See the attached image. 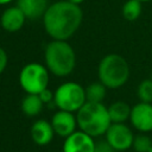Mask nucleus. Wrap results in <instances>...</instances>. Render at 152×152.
Segmentation results:
<instances>
[{"label":"nucleus","mask_w":152,"mask_h":152,"mask_svg":"<svg viewBox=\"0 0 152 152\" xmlns=\"http://www.w3.org/2000/svg\"><path fill=\"white\" fill-rule=\"evenodd\" d=\"M134 134L126 124H110L104 133V140L116 151L125 152L132 148Z\"/></svg>","instance_id":"0eeeda50"},{"label":"nucleus","mask_w":152,"mask_h":152,"mask_svg":"<svg viewBox=\"0 0 152 152\" xmlns=\"http://www.w3.org/2000/svg\"><path fill=\"white\" fill-rule=\"evenodd\" d=\"M131 125L139 133L152 132V103L138 102L131 109Z\"/></svg>","instance_id":"6e6552de"},{"label":"nucleus","mask_w":152,"mask_h":152,"mask_svg":"<svg viewBox=\"0 0 152 152\" xmlns=\"http://www.w3.org/2000/svg\"><path fill=\"white\" fill-rule=\"evenodd\" d=\"M141 4L139 0H127L122 6V15L128 21L137 20L141 14Z\"/></svg>","instance_id":"f3484780"},{"label":"nucleus","mask_w":152,"mask_h":152,"mask_svg":"<svg viewBox=\"0 0 152 152\" xmlns=\"http://www.w3.org/2000/svg\"><path fill=\"white\" fill-rule=\"evenodd\" d=\"M152 147V139L147 133H138L133 138L132 148L134 152H148Z\"/></svg>","instance_id":"a211bd4d"},{"label":"nucleus","mask_w":152,"mask_h":152,"mask_svg":"<svg viewBox=\"0 0 152 152\" xmlns=\"http://www.w3.org/2000/svg\"><path fill=\"white\" fill-rule=\"evenodd\" d=\"M76 119L80 131L93 138L104 135L112 124L108 114V107H106L102 102H86L76 112Z\"/></svg>","instance_id":"7ed1b4c3"},{"label":"nucleus","mask_w":152,"mask_h":152,"mask_svg":"<svg viewBox=\"0 0 152 152\" xmlns=\"http://www.w3.org/2000/svg\"><path fill=\"white\" fill-rule=\"evenodd\" d=\"M148 152H152V147H151V150H150V151H148Z\"/></svg>","instance_id":"a878e982"},{"label":"nucleus","mask_w":152,"mask_h":152,"mask_svg":"<svg viewBox=\"0 0 152 152\" xmlns=\"http://www.w3.org/2000/svg\"><path fill=\"white\" fill-rule=\"evenodd\" d=\"M30 134L32 141L38 146L49 145L52 141L53 137L56 135L51 126V122L44 119H38L32 124Z\"/></svg>","instance_id":"9b49d317"},{"label":"nucleus","mask_w":152,"mask_h":152,"mask_svg":"<svg viewBox=\"0 0 152 152\" xmlns=\"http://www.w3.org/2000/svg\"><path fill=\"white\" fill-rule=\"evenodd\" d=\"M38 95H39V97H40V100L43 101V103H44V104H49V103L53 102L55 93H52L49 88H45V89H44V90H42Z\"/></svg>","instance_id":"412c9836"},{"label":"nucleus","mask_w":152,"mask_h":152,"mask_svg":"<svg viewBox=\"0 0 152 152\" xmlns=\"http://www.w3.org/2000/svg\"><path fill=\"white\" fill-rule=\"evenodd\" d=\"M83 19V12L78 5L65 0L51 4L44 17L43 24L46 33L57 40H68L80 28Z\"/></svg>","instance_id":"f257e3e1"},{"label":"nucleus","mask_w":152,"mask_h":152,"mask_svg":"<svg viewBox=\"0 0 152 152\" xmlns=\"http://www.w3.org/2000/svg\"><path fill=\"white\" fill-rule=\"evenodd\" d=\"M44 59L48 70L57 77L68 76L76 65V53L68 40L52 39L45 46Z\"/></svg>","instance_id":"f03ea898"},{"label":"nucleus","mask_w":152,"mask_h":152,"mask_svg":"<svg viewBox=\"0 0 152 152\" xmlns=\"http://www.w3.org/2000/svg\"><path fill=\"white\" fill-rule=\"evenodd\" d=\"M94 152H116L106 140H100L95 142Z\"/></svg>","instance_id":"aec40b11"},{"label":"nucleus","mask_w":152,"mask_h":152,"mask_svg":"<svg viewBox=\"0 0 152 152\" xmlns=\"http://www.w3.org/2000/svg\"><path fill=\"white\" fill-rule=\"evenodd\" d=\"M131 109L128 103L125 101H115L108 107V114L110 118V121L113 124H125L127 120H129Z\"/></svg>","instance_id":"2eb2a0df"},{"label":"nucleus","mask_w":152,"mask_h":152,"mask_svg":"<svg viewBox=\"0 0 152 152\" xmlns=\"http://www.w3.org/2000/svg\"><path fill=\"white\" fill-rule=\"evenodd\" d=\"M95 142L93 137L78 129L64 138L62 152H94Z\"/></svg>","instance_id":"9d476101"},{"label":"nucleus","mask_w":152,"mask_h":152,"mask_svg":"<svg viewBox=\"0 0 152 152\" xmlns=\"http://www.w3.org/2000/svg\"><path fill=\"white\" fill-rule=\"evenodd\" d=\"M13 0H0V5H7L10 2H12Z\"/></svg>","instance_id":"b1692460"},{"label":"nucleus","mask_w":152,"mask_h":152,"mask_svg":"<svg viewBox=\"0 0 152 152\" xmlns=\"http://www.w3.org/2000/svg\"><path fill=\"white\" fill-rule=\"evenodd\" d=\"M43 107H44V103L40 100L38 94H26L23 97L20 103L21 112L30 118L39 115L43 110Z\"/></svg>","instance_id":"4468645a"},{"label":"nucleus","mask_w":152,"mask_h":152,"mask_svg":"<svg viewBox=\"0 0 152 152\" xmlns=\"http://www.w3.org/2000/svg\"><path fill=\"white\" fill-rule=\"evenodd\" d=\"M99 81L107 89H118L129 78V66L127 61L118 53H108L99 63Z\"/></svg>","instance_id":"20e7f679"},{"label":"nucleus","mask_w":152,"mask_h":152,"mask_svg":"<svg viewBox=\"0 0 152 152\" xmlns=\"http://www.w3.org/2000/svg\"><path fill=\"white\" fill-rule=\"evenodd\" d=\"M7 62H8V57L6 51L0 46V75L5 71L6 66H7Z\"/></svg>","instance_id":"4be33fe9"},{"label":"nucleus","mask_w":152,"mask_h":152,"mask_svg":"<svg viewBox=\"0 0 152 152\" xmlns=\"http://www.w3.org/2000/svg\"><path fill=\"white\" fill-rule=\"evenodd\" d=\"M26 20V17L21 10L15 5L6 8L0 17V25L7 32H18L21 30Z\"/></svg>","instance_id":"f8f14e48"},{"label":"nucleus","mask_w":152,"mask_h":152,"mask_svg":"<svg viewBox=\"0 0 152 152\" xmlns=\"http://www.w3.org/2000/svg\"><path fill=\"white\" fill-rule=\"evenodd\" d=\"M65 1H68V2H71V4H74V5H81L84 0H65Z\"/></svg>","instance_id":"5701e85b"},{"label":"nucleus","mask_w":152,"mask_h":152,"mask_svg":"<svg viewBox=\"0 0 152 152\" xmlns=\"http://www.w3.org/2000/svg\"><path fill=\"white\" fill-rule=\"evenodd\" d=\"M17 6L21 10L26 19L38 20L44 17L50 4L49 0H17Z\"/></svg>","instance_id":"ddd939ff"},{"label":"nucleus","mask_w":152,"mask_h":152,"mask_svg":"<svg viewBox=\"0 0 152 152\" xmlns=\"http://www.w3.org/2000/svg\"><path fill=\"white\" fill-rule=\"evenodd\" d=\"M48 68L40 63H28L24 65L19 74V84L26 94H39L49 86Z\"/></svg>","instance_id":"423d86ee"},{"label":"nucleus","mask_w":152,"mask_h":152,"mask_svg":"<svg viewBox=\"0 0 152 152\" xmlns=\"http://www.w3.org/2000/svg\"><path fill=\"white\" fill-rule=\"evenodd\" d=\"M53 102L56 108L76 113L86 102V90L77 82H64L55 91Z\"/></svg>","instance_id":"39448f33"},{"label":"nucleus","mask_w":152,"mask_h":152,"mask_svg":"<svg viewBox=\"0 0 152 152\" xmlns=\"http://www.w3.org/2000/svg\"><path fill=\"white\" fill-rule=\"evenodd\" d=\"M84 90H86V100H87V102L100 103L106 97L107 87L103 86L100 81H97V82L90 83L87 88H84Z\"/></svg>","instance_id":"dca6fc26"},{"label":"nucleus","mask_w":152,"mask_h":152,"mask_svg":"<svg viewBox=\"0 0 152 152\" xmlns=\"http://www.w3.org/2000/svg\"><path fill=\"white\" fill-rule=\"evenodd\" d=\"M50 122H51V126L53 128L55 134L61 137V138L69 137L75 131H77L76 128L78 127L76 115L71 112L61 110V109H58L52 115Z\"/></svg>","instance_id":"1a4fd4ad"},{"label":"nucleus","mask_w":152,"mask_h":152,"mask_svg":"<svg viewBox=\"0 0 152 152\" xmlns=\"http://www.w3.org/2000/svg\"><path fill=\"white\" fill-rule=\"evenodd\" d=\"M137 95L140 100V102H147L152 103V78L151 80H144L140 82L137 89Z\"/></svg>","instance_id":"6ab92c4d"},{"label":"nucleus","mask_w":152,"mask_h":152,"mask_svg":"<svg viewBox=\"0 0 152 152\" xmlns=\"http://www.w3.org/2000/svg\"><path fill=\"white\" fill-rule=\"evenodd\" d=\"M140 2H147V1H151V0H139Z\"/></svg>","instance_id":"393cba45"}]
</instances>
